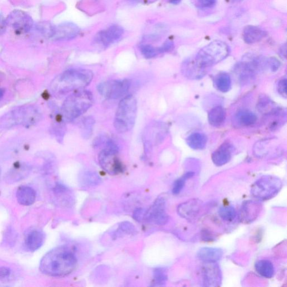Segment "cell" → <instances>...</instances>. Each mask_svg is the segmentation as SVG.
Returning <instances> with one entry per match:
<instances>
[{"instance_id": "obj_38", "label": "cell", "mask_w": 287, "mask_h": 287, "mask_svg": "<svg viewBox=\"0 0 287 287\" xmlns=\"http://www.w3.org/2000/svg\"><path fill=\"white\" fill-rule=\"evenodd\" d=\"M278 91L279 94L283 97H286V80L283 79L280 81L278 84Z\"/></svg>"}, {"instance_id": "obj_5", "label": "cell", "mask_w": 287, "mask_h": 287, "mask_svg": "<svg viewBox=\"0 0 287 287\" xmlns=\"http://www.w3.org/2000/svg\"><path fill=\"white\" fill-rule=\"evenodd\" d=\"M137 115V101L132 95L126 96L119 104L116 113L114 127L119 133L130 131L135 125Z\"/></svg>"}, {"instance_id": "obj_17", "label": "cell", "mask_w": 287, "mask_h": 287, "mask_svg": "<svg viewBox=\"0 0 287 287\" xmlns=\"http://www.w3.org/2000/svg\"><path fill=\"white\" fill-rule=\"evenodd\" d=\"M182 71L187 78L200 79L206 74L207 69L201 66L195 59L188 60L182 65Z\"/></svg>"}, {"instance_id": "obj_42", "label": "cell", "mask_w": 287, "mask_h": 287, "mask_svg": "<svg viewBox=\"0 0 287 287\" xmlns=\"http://www.w3.org/2000/svg\"><path fill=\"white\" fill-rule=\"evenodd\" d=\"M8 27L7 20L1 14H0V35L5 33Z\"/></svg>"}, {"instance_id": "obj_11", "label": "cell", "mask_w": 287, "mask_h": 287, "mask_svg": "<svg viewBox=\"0 0 287 287\" xmlns=\"http://www.w3.org/2000/svg\"><path fill=\"white\" fill-rule=\"evenodd\" d=\"M145 221L157 225L166 224L168 221L166 212V200L163 197L158 198L148 210H146Z\"/></svg>"}, {"instance_id": "obj_47", "label": "cell", "mask_w": 287, "mask_h": 287, "mask_svg": "<svg viewBox=\"0 0 287 287\" xmlns=\"http://www.w3.org/2000/svg\"><path fill=\"white\" fill-rule=\"evenodd\" d=\"M243 0H232V2L235 3H239L243 2Z\"/></svg>"}, {"instance_id": "obj_19", "label": "cell", "mask_w": 287, "mask_h": 287, "mask_svg": "<svg viewBox=\"0 0 287 287\" xmlns=\"http://www.w3.org/2000/svg\"><path fill=\"white\" fill-rule=\"evenodd\" d=\"M30 171H31V168L27 164L18 163L10 169L6 180L10 184L16 182L26 178L30 174Z\"/></svg>"}, {"instance_id": "obj_18", "label": "cell", "mask_w": 287, "mask_h": 287, "mask_svg": "<svg viewBox=\"0 0 287 287\" xmlns=\"http://www.w3.org/2000/svg\"><path fill=\"white\" fill-rule=\"evenodd\" d=\"M233 151V145L228 143H224L213 152L212 156L213 163L217 166L227 164L231 160Z\"/></svg>"}, {"instance_id": "obj_46", "label": "cell", "mask_w": 287, "mask_h": 287, "mask_svg": "<svg viewBox=\"0 0 287 287\" xmlns=\"http://www.w3.org/2000/svg\"><path fill=\"white\" fill-rule=\"evenodd\" d=\"M4 94V90L2 88H0V100H2Z\"/></svg>"}, {"instance_id": "obj_14", "label": "cell", "mask_w": 287, "mask_h": 287, "mask_svg": "<svg viewBox=\"0 0 287 287\" xmlns=\"http://www.w3.org/2000/svg\"><path fill=\"white\" fill-rule=\"evenodd\" d=\"M124 30L120 26L114 25L100 32L96 35V41L104 46H108L119 41Z\"/></svg>"}, {"instance_id": "obj_40", "label": "cell", "mask_w": 287, "mask_h": 287, "mask_svg": "<svg viewBox=\"0 0 287 287\" xmlns=\"http://www.w3.org/2000/svg\"><path fill=\"white\" fill-rule=\"evenodd\" d=\"M266 65L270 66L273 71H275L278 70L280 64L277 59L271 58L267 61Z\"/></svg>"}, {"instance_id": "obj_6", "label": "cell", "mask_w": 287, "mask_h": 287, "mask_svg": "<svg viewBox=\"0 0 287 287\" xmlns=\"http://www.w3.org/2000/svg\"><path fill=\"white\" fill-rule=\"evenodd\" d=\"M96 142L95 146L101 144L104 146L99 156L101 167L110 175L121 173L123 167L118 157L119 148L117 144L109 139H100Z\"/></svg>"}, {"instance_id": "obj_27", "label": "cell", "mask_w": 287, "mask_h": 287, "mask_svg": "<svg viewBox=\"0 0 287 287\" xmlns=\"http://www.w3.org/2000/svg\"><path fill=\"white\" fill-rule=\"evenodd\" d=\"M236 119L241 125L248 126L256 123L257 117L254 113L248 110H242L237 113Z\"/></svg>"}, {"instance_id": "obj_48", "label": "cell", "mask_w": 287, "mask_h": 287, "mask_svg": "<svg viewBox=\"0 0 287 287\" xmlns=\"http://www.w3.org/2000/svg\"><path fill=\"white\" fill-rule=\"evenodd\" d=\"M1 174H2V171H1V169H0V177H1Z\"/></svg>"}, {"instance_id": "obj_39", "label": "cell", "mask_w": 287, "mask_h": 287, "mask_svg": "<svg viewBox=\"0 0 287 287\" xmlns=\"http://www.w3.org/2000/svg\"><path fill=\"white\" fill-rule=\"evenodd\" d=\"M146 210L142 208L137 209L133 214V218L136 221L140 222L144 221Z\"/></svg>"}, {"instance_id": "obj_34", "label": "cell", "mask_w": 287, "mask_h": 287, "mask_svg": "<svg viewBox=\"0 0 287 287\" xmlns=\"http://www.w3.org/2000/svg\"><path fill=\"white\" fill-rule=\"evenodd\" d=\"M154 285H163L166 282L167 276L166 270L163 268H157L154 271Z\"/></svg>"}, {"instance_id": "obj_8", "label": "cell", "mask_w": 287, "mask_h": 287, "mask_svg": "<svg viewBox=\"0 0 287 287\" xmlns=\"http://www.w3.org/2000/svg\"><path fill=\"white\" fill-rule=\"evenodd\" d=\"M282 185V181L276 176H262L252 186L251 194L253 197L260 200L271 199L279 193Z\"/></svg>"}, {"instance_id": "obj_30", "label": "cell", "mask_w": 287, "mask_h": 287, "mask_svg": "<svg viewBox=\"0 0 287 287\" xmlns=\"http://www.w3.org/2000/svg\"><path fill=\"white\" fill-rule=\"evenodd\" d=\"M81 181L84 185L93 186L99 184L101 179L95 173L91 171H85L81 175Z\"/></svg>"}, {"instance_id": "obj_15", "label": "cell", "mask_w": 287, "mask_h": 287, "mask_svg": "<svg viewBox=\"0 0 287 287\" xmlns=\"http://www.w3.org/2000/svg\"><path fill=\"white\" fill-rule=\"evenodd\" d=\"M202 204V201L199 199L189 200L179 205L177 211L182 218L193 220L199 215Z\"/></svg>"}, {"instance_id": "obj_4", "label": "cell", "mask_w": 287, "mask_h": 287, "mask_svg": "<svg viewBox=\"0 0 287 287\" xmlns=\"http://www.w3.org/2000/svg\"><path fill=\"white\" fill-rule=\"evenodd\" d=\"M93 97L88 90L74 91L64 101L62 108L64 120L71 122L80 117L93 105Z\"/></svg>"}, {"instance_id": "obj_21", "label": "cell", "mask_w": 287, "mask_h": 287, "mask_svg": "<svg viewBox=\"0 0 287 287\" xmlns=\"http://www.w3.org/2000/svg\"><path fill=\"white\" fill-rule=\"evenodd\" d=\"M223 250L215 247L201 248L198 253V257L206 262H216L222 258Z\"/></svg>"}, {"instance_id": "obj_10", "label": "cell", "mask_w": 287, "mask_h": 287, "mask_svg": "<svg viewBox=\"0 0 287 287\" xmlns=\"http://www.w3.org/2000/svg\"><path fill=\"white\" fill-rule=\"evenodd\" d=\"M6 20L8 27H10L18 34L29 32L34 26L32 18L20 10L12 11Z\"/></svg>"}, {"instance_id": "obj_41", "label": "cell", "mask_w": 287, "mask_h": 287, "mask_svg": "<svg viewBox=\"0 0 287 287\" xmlns=\"http://www.w3.org/2000/svg\"><path fill=\"white\" fill-rule=\"evenodd\" d=\"M201 7L204 8H212L217 3V0H198Z\"/></svg>"}, {"instance_id": "obj_29", "label": "cell", "mask_w": 287, "mask_h": 287, "mask_svg": "<svg viewBox=\"0 0 287 287\" xmlns=\"http://www.w3.org/2000/svg\"><path fill=\"white\" fill-rule=\"evenodd\" d=\"M137 233V231L133 225L130 222H124L119 225V227L114 232L113 237L118 238L124 235H134Z\"/></svg>"}, {"instance_id": "obj_26", "label": "cell", "mask_w": 287, "mask_h": 287, "mask_svg": "<svg viewBox=\"0 0 287 287\" xmlns=\"http://www.w3.org/2000/svg\"><path fill=\"white\" fill-rule=\"evenodd\" d=\"M225 112L221 106H217L211 109L208 114L209 124L215 127L221 126L225 120Z\"/></svg>"}, {"instance_id": "obj_16", "label": "cell", "mask_w": 287, "mask_h": 287, "mask_svg": "<svg viewBox=\"0 0 287 287\" xmlns=\"http://www.w3.org/2000/svg\"><path fill=\"white\" fill-rule=\"evenodd\" d=\"M203 269V283L206 286H218L221 282V273L216 262H206Z\"/></svg>"}, {"instance_id": "obj_13", "label": "cell", "mask_w": 287, "mask_h": 287, "mask_svg": "<svg viewBox=\"0 0 287 287\" xmlns=\"http://www.w3.org/2000/svg\"><path fill=\"white\" fill-rule=\"evenodd\" d=\"M80 32L79 27L72 23H64L54 27L51 38L56 41H68L76 37Z\"/></svg>"}, {"instance_id": "obj_37", "label": "cell", "mask_w": 287, "mask_h": 287, "mask_svg": "<svg viewBox=\"0 0 287 287\" xmlns=\"http://www.w3.org/2000/svg\"><path fill=\"white\" fill-rule=\"evenodd\" d=\"M174 47V42L168 40L160 48H158V53H164L173 50Z\"/></svg>"}, {"instance_id": "obj_36", "label": "cell", "mask_w": 287, "mask_h": 287, "mask_svg": "<svg viewBox=\"0 0 287 287\" xmlns=\"http://www.w3.org/2000/svg\"><path fill=\"white\" fill-rule=\"evenodd\" d=\"M273 103L266 99V98H263L259 102L258 105L259 111L262 113H270L269 112V109H270V111H272Z\"/></svg>"}, {"instance_id": "obj_23", "label": "cell", "mask_w": 287, "mask_h": 287, "mask_svg": "<svg viewBox=\"0 0 287 287\" xmlns=\"http://www.w3.org/2000/svg\"><path fill=\"white\" fill-rule=\"evenodd\" d=\"M45 235L40 231H33L29 233L26 240L27 248L30 252H35L43 245L45 242Z\"/></svg>"}, {"instance_id": "obj_25", "label": "cell", "mask_w": 287, "mask_h": 287, "mask_svg": "<svg viewBox=\"0 0 287 287\" xmlns=\"http://www.w3.org/2000/svg\"><path fill=\"white\" fill-rule=\"evenodd\" d=\"M255 270L262 277L272 278L274 275V267L272 262L267 260H260L256 262Z\"/></svg>"}, {"instance_id": "obj_35", "label": "cell", "mask_w": 287, "mask_h": 287, "mask_svg": "<svg viewBox=\"0 0 287 287\" xmlns=\"http://www.w3.org/2000/svg\"><path fill=\"white\" fill-rule=\"evenodd\" d=\"M140 51L143 56L146 59H151L157 56L158 51V49L150 45H144L140 47Z\"/></svg>"}, {"instance_id": "obj_44", "label": "cell", "mask_w": 287, "mask_h": 287, "mask_svg": "<svg viewBox=\"0 0 287 287\" xmlns=\"http://www.w3.org/2000/svg\"><path fill=\"white\" fill-rule=\"evenodd\" d=\"M280 54L282 55V56L286 58V45H284L282 46V48L280 49Z\"/></svg>"}, {"instance_id": "obj_3", "label": "cell", "mask_w": 287, "mask_h": 287, "mask_svg": "<svg viewBox=\"0 0 287 287\" xmlns=\"http://www.w3.org/2000/svg\"><path fill=\"white\" fill-rule=\"evenodd\" d=\"M41 113L35 106H22L11 110L0 118V128L9 129L16 126H32L41 120Z\"/></svg>"}, {"instance_id": "obj_33", "label": "cell", "mask_w": 287, "mask_h": 287, "mask_svg": "<svg viewBox=\"0 0 287 287\" xmlns=\"http://www.w3.org/2000/svg\"><path fill=\"white\" fill-rule=\"evenodd\" d=\"M194 173L189 172L182 176L181 178L177 180L175 183L173 188V193L174 195H178L180 194L182 189L184 188L186 181L187 179H190L194 176Z\"/></svg>"}, {"instance_id": "obj_7", "label": "cell", "mask_w": 287, "mask_h": 287, "mask_svg": "<svg viewBox=\"0 0 287 287\" xmlns=\"http://www.w3.org/2000/svg\"><path fill=\"white\" fill-rule=\"evenodd\" d=\"M229 54V48L225 42L215 41L201 49L194 59L201 66L207 69L222 62Z\"/></svg>"}, {"instance_id": "obj_43", "label": "cell", "mask_w": 287, "mask_h": 287, "mask_svg": "<svg viewBox=\"0 0 287 287\" xmlns=\"http://www.w3.org/2000/svg\"><path fill=\"white\" fill-rule=\"evenodd\" d=\"M11 271L9 268L6 267H0V279H5L10 276Z\"/></svg>"}, {"instance_id": "obj_31", "label": "cell", "mask_w": 287, "mask_h": 287, "mask_svg": "<svg viewBox=\"0 0 287 287\" xmlns=\"http://www.w3.org/2000/svg\"><path fill=\"white\" fill-rule=\"evenodd\" d=\"M95 120L92 117H87L83 121L82 133L83 138L88 139L92 136Z\"/></svg>"}, {"instance_id": "obj_20", "label": "cell", "mask_w": 287, "mask_h": 287, "mask_svg": "<svg viewBox=\"0 0 287 287\" xmlns=\"http://www.w3.org/2000/svg\"><path fill=\"white\" fill-rule=\"evenodd\" d=\"M266 35V32L260 28L248 26L243 29L242 36L247 44H254L260 42Z\"/></svg>"}, {"instance_id": "obj_2", "label": "cell", "mask_w": 287, "mask_h": 287, "mask_svg": "<svg viewBox=\"0 0 287 287\" xmlns=\"http://www.w3.org/2000/svg\"><path fill=\"white\" fill-rule=\"evenodd\" d=\"M93 78V73L90 70L69 69L54 79L51 89L55 94L64 95L86 87L92 81Z\"/></svg>"}, {"instance_id": "obj_1", "label": "cell", "mask_w": 287, "mask_h": 287, "mask_svg": "<svg viewBox=\"0 0 287 287\" xmlns=\"http://www.w3.org/2000/svg\"><path fill=\"white\" fill-rule=\"evenodd\" d=\"M78 264L75 255L68 247L60 246L47 253L40 263L41 271L48 276L60 277L74 271Z\"/></svg>"}, {"instance_id": "obj_28", "label": "cell", "mask_w": 287, "mask_h": 287, "mask_svg": "<svg viewBox=\"0 0 287 287\" xmlns=\"http://www.w3.org/2000/svg\"><path fill=\"white\" fill-rule=\"evenodd\" d=\"M215 86L223 93L227 92L231 87V79L229 75L226 73H221L215 78Z\"/></svg>"}, {"instance_id": "obj_24", "label": "cell", "mask_w": 287, "mask_h": 287, "mask_svg": "<svg viewBox=\"0 0 287 287\" xmlns=\"http://www.w3.org/2000/svg\"><path fill=\"white\" fill-rule=\"evenodd\" d=\"M186 142L187 145L193 149L202 150L206 147L207 138L202 133L195 132L187 137Z\"/></svg>"}, {"instance_id": "obj_12", "label": "cell", "mask_w": 287, "mask_h": 287, "mask_svg": "<svg viewBox=\"0 0 287 287\" xmlns=\"http://www.w3.org/2000/svg\"><path fill=\"white\" fill-rule=\"evenodd\" d=\"M262 205L259 201L248 200L245 201L241 207L239 218L244 224H249L255 221L259 216L262 210Z\"/></svg>"}, {"instance_id": "obj_9", "label": "cell", "mask_w": 287, "mask_h": 287, "mask_svg": "<svg viewBox=\"0 0 287 287\" xmlns=\"http://www.w3.org/2000/svg\"><path fill=\"white\" fill-rule=\"evenodd\" d=\"M131 84L129 79L108 81L98 85L97 90L101 95L106 99L117 100L128 92Z\"/></svg>"}, {"instance_id": "obj_32", "label": "cell", "mask_w": 287, "mask_h": 287, "mask_svg": "<svg viewBox=\"0 0 287 287\" xmlns=\"http://www.w3.org/2000/svg\"><path fill=\"white\" fill-rule=\"evenodd\" d=\"M219 215L223 221L232 222L236 218L237 212L234 207L231 206H222L219 209Z\"/></svg>"}, {"instance_id": "obj_22", "label": "cell", "mask_w": 287, "mask_h": 287, "mask_svg": "<svg viewBox=\"0 0 287 287\" xmlns=\"http://www.w3.org/2000/svg\"><path fill=\"white\" fill-rule=\"evenodd\" d=\"M18 203L24 206H29L34 203L36 194L33 189L29 186H23L18 188L16 193Z\"/></svg>"}, {"instance_id": "obj_45", "label": "cell", "mask_w": 287, "mask_h": 287, "mask_svg": "<svg viewBox=\"0 0 287 287\" xmlns=\"http://www.w3.org/2000/svg\"><path fill=\"white\" fill-rule=\"evenodd\" d=\"M168 2L170 4L178 5L181 2V0H168Z\"/></svg>"}]
</instances>
